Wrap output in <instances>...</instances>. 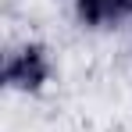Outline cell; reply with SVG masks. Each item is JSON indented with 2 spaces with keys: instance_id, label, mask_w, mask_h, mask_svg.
Returning a JSON list of instances; mask_svg holds the SVG:
<instances>
[{
  "instance_id": "7a4b0ae2",
  "label": "cell",
  "mask_w": 132,
  "mask_h": 132,
  "mask_svg": "<svg viewBox=\"0 0 132 132\" xmlns=\"http://www.w3.org/2000/svg\"><path fill=\"white\" fill-rule=\"evenodd\" d=\"M71 14H75V22L82 25V29H89V32L121 25L118 0H71Z\"/></svg>"
},
{
  "instance_id": "6da1fadb",
  "label": "cell",
  "mask_w": 132,
  "mask_h": 132,
  "mask_svg": "<svg viewBox=\"0 0 132 132\" xmlns=\"http://www.w3.org/2000/svg\"><path fill=\"white\" fill-rule=\"evenodd\" d=\"M54 79V61H50V50L36 39L14 46L7 57H4V71H0V82L11 93H25V96H36L43 93Z\"/></svg>"
}]
</instances>
